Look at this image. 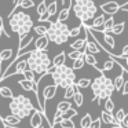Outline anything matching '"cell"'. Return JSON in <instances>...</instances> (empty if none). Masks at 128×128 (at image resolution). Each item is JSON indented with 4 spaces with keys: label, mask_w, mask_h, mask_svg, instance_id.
I'll return each mask as SVG.
<instances>
[{
    "label": "cell",
    "mask_w": 128,
    "mask_h": 128,
    "mask_svg": "<svg viewBox=\"0 0 128 128\" xmlns=\"http://www.w3.org/2000/svg\"><path fill=\"white\" fill-rule=\"evenodd\" d=\"M18 39H20V43H18V52L22 51L24 48L29 47V44L33 42V36H32L30 33H26V34H24V36H20Z\"/></svg>",
    "instance_id": "13"
},
{
    "label": "cell",
    "mask_w": 128,
    "mask_h": 128,
    "mask_svg": "<svg viewBox=\"0 0 128 128\" xmlns=\"http://www.w3.org/2000/svg\"><path fill=\"white\" fill-rule=\"evenodd\" d=\"M56 90H58V87H56L55 84H50V86L44 87V90H43V100H42L44 106H46V102H47L48 99H52V98L55 96Z\"/></svg>",
    "instance_id": "10"
},
{
    "label": "cell",
    "mask_w": 128,
    "mask_h": 128,
    "mask_svg": "<svg viewBox=\"0 0 128 128\" xmlns=\"http://www.w3.org/2000/svg\"><path fill=\"white\" fill-rule=\"evenodd\" d=\"M28 68V65H26V61H20L18 64H15V69L12 73H7L6 76H4V78L7 77H11V76H15V74H22V72ZM3 78V80H4Z\"/></svg>",
    "instance_id": "15"
},
{
    "label": "cell",
    "mask_w": 128,
    "mask_h": 128,
    "mask_svg": "<svg viewBox=\"0 0 128 128\" xmlns=\"http://www.w3.org/2000/svg\"><path fill=\"white\" fill-rule=\"evenodd\" d=\"M100 10H102L105 14H108V15H114V14H117L118 12V10H120V4L117 3V2H103L102 4H100Z\"/></svg>",
    "instance_id": "9"
},
{
    "label": "cell",
    "mask_w": 128,
    "mask_h": 128,
    "mask_svg": "<svg viewBox=\"0 0 128 128\" xmlns=\"http://www.w3.org/2000/svg\"><path fill=\"white\" fill-rule=\"evenodd\" d=\"M72 8L81 22H88L98 11V7L92 0H72Z\"/></svg>",
    "instance_id": "5"
},
{
    "label": "cell",
    "mask_w": 128,
    "mask_h": 128,
    "mask_svg": "<svg viewBox=\"0 0 128 128\" xmlns=\"http://www.w3.org/2000/svg\"><path fill=\"white\" fill-rule=\"evenodd\" d=\"M33 28V30H34V33L37 34V36H42V34H46V32H47V26H44V25H37V26H32Z\"/></svg>",
    "instance_id": "36"
},
{
    "label": "cell",
    "mask_w": 128,
    "mask_h": 128,
    "mask_svg": "<svg viewBox=\"0 0 128 128\" xmlns=\"http://www.w3.org/2000/svg\"><path fill=\"white\" fill-rule=\"evenodd\" d=\"M11 128H15V127H11Z\"/></svg>",
    "instance_id": "50"
},
{
    "label": "cell",
    "mask_w": 128,
    "mask_h": 128,
    "mask_svg": "<svg viewBox=\"0 0 128 128\" xmlns=\"http://www.w3.org/2000/svg\"><path fill=\"white\" fill-rule=\"evenodd\" d=\"M72 99L74 100V103H76V106H77V108L83 106V103H84V96H83V94H81V92L78 91V88H76L74 95H73V98H72Z\"/></svg>",
    "instance_id": "25"
},
{
    "label": "cell",
    "mask_w": 128,
    "mask_h": 128,
    "mask_svg": "<svg viewBox=\"0 0 128 128\" xmlns=\"http://www.w3.org/2000/svg\"><path fill=\"white\" fill-rule=\"evenodd\" d=\"M30 116V127L32 128H43V121L46 120V114L39 109H33Z\"/></svg>",
    "instance_id": "8"
},
{
    "label": "cell",
    "mask_w": 128,
    "mask_h": 128,
    "mask_svg": "<svg viewBox=\"0 0 128 128\" xmlns=\"http://www.w3.org/2000/svg\"><path fill=\"white\" fill-rule=\"evenodd\" d=\"M103 108H105V112H108V113H113L114 112V102L112 100V96L105 99V105H103Z\"/></svg>",
    "instance_id": "30"
},
{
    "label": "cell",
    "mask_w": 128,
    "mask_h": 128,
    "mask_svg": "<svg viewBox=\"0 0 128 128\" xmlns=\"http://www.w3.org/2000/svg\"><path fill=\"white\" fill-rule=\"evenodd\" d=\"M102 34H103V42H105L110 48H114V46H116V40H114L113 34H110L109 32H103Z\"/></svg>",
    "instance_id": "23"
},
{
    "label": "cell",
    "mask_w": 128,
    "mask_h": 128,
    "mask_svg": "<svg viewBox=\"0 0 128 128\" xmlns=\"http://www.w3.org/2000/svg\"><path fill=\"white\" fill-rule=\"evenodd\" d=\"M112 128H122V125L120 124V122H117V124H113V125H112Z\"/></svg>",
    "instance_id": "46"
},
{
    "label": "cell",
    "mask_w": 128,
    "mask_h": 128,
    "mask_svg": "<svg viewBox=\"0 0 128 128\" xmlns=\"http://www.w3.org/2000/svg\"><path fill=\"white\" fill-rule=\"evenodd\" d=\"M92 39H94V37H92ZM84 51H86V52H90V54H99L100 47L98 46V43L95 42V39L92 40V42H90V40L87 39L86 44H84Z\"/></svg>",
    "instance_id": "12"
},
{
    "label": "cell",
    "mask_w": 128,
    "mask_h": 128,
    "mask_svg": "<svg viewBox=\"0 0 128 128\" xmlns=\"http://www.w3.org/2000/svg\"><path fill=\"white\" fill-rule=\"evenodd\" d=\"M81 29H83V25H78V26H76V28H73V29H69V37H76V36H78L80 34V32H81Z\"/></svg>",
    "instance_id": "40"
},
{
    "label": "cell",
    "mask_w": 128,
    "mask_h": 128,
    "mask_svg": "<svg viewBox=\"0 0 128 128\" xmlns=\"http://www.w3.org/2000/svg\"><path fill=\"white\" fill-rule=\"evenodd\" d=\"M121 56H128V46H124V47H122Z\"/></svg>",
    "instance_id": "45"
},
{
    "label": "cell",
    "mask_w": 128,
    "mask_h": 128,
    "mask_svg": "<svg viewBox=\"0 0 128 128\" xmlns=\"http://www.w3.org/2000/svg\"><path fill=\"white\" fill-rule=\"evenodd\" d=\"M81 55H83V51L81 50H72L69 54H66V56L69 59H72V61L73 59H77L78 56H81Z\"/></svg>",
    "instance_id": "38"
},
{
    "label": "cell",
    "mask_w": 128,
    "mask_h": 128,
    "mask_svg": "<svg viewBox=\"0 0 128 128\" xmlns=\"http://www.w3.org/2000/svg\"><path fill=\"white\" fill-rule=\"evenodd\" d=\"M8 108H10L11 114L20 117V118H25V117H29V114L33 112L34 106L28 96L17 95V96L11 98V102H10Z\"/></svg>",
    "instance_id": "6"
},
{
    "label": "cell",
    "mask_w": 128,
    "mask_h": 128,
    "mask_svg": "<svg viewBox=\"0 0 128 128\" xmlns=\"http://www.w3.org/2000/svg\"><path fill=\"white\" fill-rule=\"evenodd\" d=\"M121 94L122 95H127L128 94V80H124V83H122V86H121Z\"/></svg>",
    "instance_id": "43"
},
{
    "label": "cell",
    "mask_w": 128,
    "mask_h": 128,
    "mask_svg": "<svg viewBox=\"0 0 128 128\" xmlns=\"http://www.w3.org/2000/svg\"><path fill=\"white\" fill-rule=\"evenodd\" d=\"M65 61H66V52H65V51H62V52H59L58 55L54 56L52 62H51V68L59 66V65L65 64Z\"/></svg>",
    "instance_id": "17"
},
{
    "label": "cell",
    "mask_w": 128,
    "mask_h": 128,
    "mask_svg": "<svg viewBox=\"0 0 128 128\" xmlns=\"http://www.w3.org/2000/svg\"><path fill=\"white\" fill-rule=\"evenodd\" d=\"M84 51H83V55L81 56H78L77 59H73V66H72V69L73 70H78V69H81V68L84 66Z\"/></svg>",
    "instance_id": "28"
},
{
    "label": "cell",
    "mask_w": 128,
    "mask_h": 128,
    "mask_svg": "<svg viewBox=\"0 0 128 128\" xmlns=\"http://www.w3.org/2000/svg\"><path fill=\"white\" fill-rule=\"evenodd\" d=\"M0 120H2V122H3L4 125H7V127H17V125H20L21 121H22V118L14 116V114H8V116H6V117L0 116Z\"/></svg>",
    "instance_id": "11"
},
{
    "label": "cell",
    "mask_w": 128,
    "mask_h": 128,
    "mask_svg": "<svg viewBox=\"0 0 128 128\" xmlns=\"http://www.w3.org/2000/svg\"><path fill=\"white\" fill-rule=\"evenodd\" d=\"M84 62L91 65V66H94V68H98V61L95 59L94 54H90V52H86V51H84Z\"/></svg>",
    "instance_id": "20"
},
{
    "label": "cell",
    "mask_w": 128,
    "mask_h": 128,
    "mask_svg": "<svg viewBox=\"0 0 128 128\" xmlns=\"http://www.w3.org/2000/svg\"><path fill=\"white\" fill-rule=\"evenodd\" d=\"M100 2H102V3H103V2H106V0H100Z\"/></svg>",
    "instance_id": "49"
},
{
    "label": "cell",
    "mask_w": 128,
    "mask_h": 128,
    "mask_svg": "<svg viewBox=\"0 0 128 128\" xmlns=\"http://www.w3.org/2000/svg\"><path fill=\"white\" fill-rule=\"evenodd\" d=\"M28 59L26 65H28V69H30L33 73L37 74H44V73H50L51 69V59L47 54V50H30L28 52Z\"/></svg>",
    "instance_id": "1"
},
{
    "label": "cell",
    "mask_w": 128,
    "mask_h": 128,
    "mask_svg": "<svg viewBox=\"0 0 128 128\" xmlns=\"http://www.w3.org/2000/svg\"><path fill=\"white\" fill-rule=\"evenodd\" d=\"M124 28H125V22H118V24H114L109 32L112 34H121L124 32Z\"/></svg>",
    "instance_id": "22"
},
{
    "label": "cell",
    "mask_w": 128,
    "mask_h": 128,
    "mask_svg": "<svg viewBox=\"0 0 128 128\" xmlns=\"http://www.w3.org/2000/svg\"><path fill=\"white\" fill-rule=\"evenodd\" d=\"M100 127H102V121H100V118H95V120H91L88 128H100Z\"/></svg>",
    "instance_id": "42"
},
{
    "label": "cell",
    "mask_w": 128,
    "mask_h": 128,
    "mask_svg": "<svg viewBox=\"0 0 128 128\" xmlns=\"http://www.w3.org/2000/svg\"><path fill=\"white\" fill-rule=\"evenodd\" d=\"M56 10H58V3L54 0V2H51L50 4H47V10H46V12H47V14L50 15V18H51L52 15L56 14Z\"/></svg>",
    "instance_id": "27"
},
{
    "label": "cell",
    "mask_w": 128,
    "mask_h": 128,
    "mask_svg": "<svg viewBox=\"0 0 128 128\" xmlns=\"http://www.w3.org/2000/svg\"><path fill=\"white\" fill-rule=\"evenodd\" d=\"M32 26H33V20L26 12L17 10L10 15V28L14 33H18V36L30 33Z\"/></svg>",
    "instance_id": "4"
},
{
    "label": "cell",
    "mask_w": 128,
    "mask_h": 128,
    "mask_svg": "<svg viewBox=\"0 0 128 128\" xmlns=\"http://www.w3.org/2000/svg\"><path fill=\"white\" fill-rule=\"evenodd\" d=\"M70 2V6H68V7H64V8L59 11V14H58V18H56V21H61V22H65V21L69 18V14H70V10H72V0H69Z\"/></svg>",
    "instance_id": "16"
},
{
    "label": "cell",
    "mask_w": 128,
    "mask_h": 128,
    "mask_svg": "<svg viewBox=\"0 0 128 128\" xmlns=\"http://www.w3.org/2000/svg\"><path fill=\"white\" fill-rule=\"evenodd\" d=\"M118 11H124V12H127V11H128V3L120 4V10H118Z\"/></svg>",
    "instance_id": "44"
},
{
    "label": "cell",
    "mask_w": 128,
    "mask_h": 128,
    "mask_svg": "<svg viewBox=\"0 0 128 128\" xmlns=\"http://www.w3.org/2000/svg\"><path fill=\"white\" fill-rule=\"evenodd\" d=\"M91 120H92V118H91V114H90V113H86L83 117H81V120H80V127H81V128H88Z\"/></svg>",
    "instance_id": "29"
},
{
    "label": "cell",
    "mask_w": 128,
    "mask_h": 128,
    "mask_svg": "<svg viewBox=\"0 0 128 128\" xmlns=\"http://www.w3.org/2000/svg\"><path fill=\"white\" fill-rule=\"evenodd\" d=\"M0 95L3 98H8V99H11V98L14 96L11 88H8V87H0Z\"/></svg>",
    "instance_id": "33"
},
{
    "label": "cell",
    "mask_w": 128,
    "mask_h": 128,
    "mask_svg": "<svg viewBox=\"0 0 128 128\" xmlns=\"http://www.w3.org/2000/svg\"><path fill=\"white\" fill-rule=\"evenodd\" d=\"M2 33H3V28L0 26V36H2Z\"/></svg>",
    "instance_id": "47"
},
{
    "label": "cell",
    "mask_w": 128,
    "mask_h": 128,
    "mask_svg": "<svg viewBox=\"0 0 128 128\" xmlns=\"http://www.w3.org/2000/svg\"><path fill=\"white\" fill-rule=\"evenodd\" d=\"M90 87H91L92 94H94L92 100L96 99L98 105H99L102 100H105L106 98H110L112 94L114 92L113 81H112V78L106 77L105 72H102L98 77H95L94 80H91Z\"/></svg>",
    "instance_id": "2"
},
{
    "label": "cell",
    "mask_w": 128,
    "mask_h": 128,
    "mask_svg": "<svg viewBox=\"0 0 128 128\" xmlns=\"http://www.w3.org/2000/svg\"><path fill=\"white\" fill-rule=\"evenodd\" d=\"M76 88H77V87L74 86V83H73V84H70V86H68L66 88H65V94H64V98H65V99H66V100L72 99V98H73V95H74Z\"/></svg>",
    "instance_id": "24"
},
{
    "label": "cell",
    "mask_w": 128,
    "mask_h": 128,
    "mask_svg": "<svg viewBox=\"0 0 128 128\" xmlns=\"http://www.w3.org/2000/svg\"><path fill=\"white\" fill-rule=\"evenodd\" d=\"M46 10H47V2H46V0H42V2L37 4V7H36L37 15H39V17H42V15L46 12Z\"/></svg>",
    "instance_id": "32"
},
{
    "label": "cell",
    "mask_w": 128,
    "mask_h": 128,
    "mask_svg": "<svg viewBox=\"0 0 128 128\" xmlns=\"http://www.w3.org/2000/svg\"><path fill=\"white\" fill-rule=\"evenodd\" d=\"M100 121L105 122V124H117V121L114 120V116L113 113H108V112L103 110L102 113H100Z\"/></svg>",
    "instance_id": "18"
},
{
    "label": "cell",
    "mask_w": 128,
    "mask_h": 128,
    "mask_svg": "<svg viewBox=\"0 0 128 128\" xmlns=\"http://www.w3.org/2000/svg\"><path fill=\"white\" fill-rule=\"evenodd\" d=\"M103 21H105V15H98V17L94 18V22H92L91 26H88L87 24H86V26L88 29H98V28H100V26L103 25Z\"/></svg>",
    "instance_id": "21"
},
{
    "label": "cell",
    "mask_w": 128,
    "mask_h": 128,
    "mask_svg": "<svg viewBox=\"0 0 128 128\" xmlns=\"http://www.w3.org/2000/svg\"><path fill=\"white\" fill-rule=\"evenodd\" d=\"M46 36H47V39L50 40V42L61 46V44H64V43H66L68 39H69V26L65 22H61V21L51 22L50 25L47 26Z\"/></svg>",
    "instance_id": "7"
},
{
    "label": "cell",
    "mask_w": 128,
    "mask_h": 128,
    "mask_svg": "<svg viewBox=\"0 0 128 128\" xmlns=\"http://www.w3.org/2000/svg\"><path fill=\"white\" fill-rule=\"evenodd\" d=\"M125 114L127 113H125L124 109H118V110L116 112V114H114V120H116L117 122H121V120L125 117Z\"/></svg>",
    "instance_id": "41"
},
{
    "label": "cell",
    "mask_w": 128,
    "mask_h": 128,
    "mask_svg": "<svg viewBox=\"0 0 128 128\" xmlns=\"http://www.w3.org/2000/svg\"><path fill=\"white\" fill-rule=\"evenodd\" d=\"M50 74L52 77V81L56 87L61 88H66L68 86L73 84L76 81V73L70 66H66L65 64L59 65V66L51 68Z\"/></svg>",
    "instance_id": "3"
},
{
    "label": "cell",
    "mask_w": 128,
    "mask_h": 128,
    "mask_svg": "<svg viewBox=\"0 0 128 128\" xmlns=\"http://www.w3.org/2000/svg\"><path fill=\"white\" fill-rule=\"evenodd\" d=\"M33 43H34V48H36V50H47L50 40L47 39L46 34H42V36L36 37V40H34Z\"/></svg>",
    "instance_id": "14"
},
{
    "label": "cell",
    "mask_w": 128,
    "mask_h": 128,
    "mask_svg": "<svg viewBox=\"0 0 128 128\" xmlns=\"http://www.w3.org/2000/svg\"><path fill=\"white\" fill-rule=\"evenodd\" d=\"M77 116V110H74V109H68V110H65V112H62V118H73V117H76Z\"/></svg>",
    "instance_id": "35"
},
{
    "label": "cell",
    "mask_w": 128,
    "mask_h": 128,
    "mask_svg": "<svg viewBox=\"0 0 128 128\" xmlns=\"http://www.w3.org/2000/svg\"><path fill=\"white\" fill-rule=\"evenodd\" d=\"M90 84H91V80L90 78H80V80L74 81V86L77 88H88Z\"/></svg>",
    "instance_id": "31"
},
{
    "label": "cell",
    "mask_w": 128,
    "mask_h": 128,
    "mask_svg": "<svg viewBox=\"0 0 128 128\" xmlns=\"http://www.w3.org/2000/svg\"><path fill=\"white\" fill-rule=\"evenodd\" d=\"M58 125L61 128H76V125H74V122H73L72 118H62L61 117Z\"/></svg>",
    "instance_id": "26"
},
{
    "label": "cell",
    "mask_w": 128,
    "mask_h": 128,
    "mask_svg": "<svg viewBox=\"0 0 128 128\" xmlns=\"http://www.w3.org/2000/svg\"><path fill=\"white\" fill-rule=\"evenodd\" d=\"M72 108V103L69 102V100H61V102L58 103V106H56V110H59V112H65V110H68V109H70Z\"/></svg>",
    "instance_id": "34"
},
{
    "label": "cell",
    "mask_w": 128,
    "mask_h": 128,
    "mask_svg": "<svg viewBox=\"0 0 128 128\" xmlns=\"http://www.w3.org/2000/svg\"><path fill=\"white\" fill-rule=\"evenodd\" d=\"M125 74L127 73L125 72H122L121 74H118V76H116V78L114 80H112L113 81V87H114V91H120L121 90V86H122V83H124V80H125Z\"/></svg>",
    "instance_id": "19"
},
{
    "label": "cell",
    "mask_w": 128,
    "mask_h": 128,
    "mask_svg": "<svg viewBox=\"0 0 128 128\" xmlns=\"http://www.w3.org/2000/svg\"><path fill=\"white\" fill-rule=\"evenodd\" d=\"M22 74H24V78H26V80H29V81H36V78H34V73L32 72L30 69H28V68H26L25 70H24L22 72Z\"/></svg>",
    "instance_id": "37"
},
{
    "label": "cell",
    "mask_w": 128,
    "mask_h": 128,
    "mask_svg": "<svg viewBox=\"0 0 128 128\" xmlns=\"http://www.w3.org/2000/svg\"><path fill=\"white\" fill-rule=\"evenodd\" d=\"M4 128H11V127H7V125H4Z\"/></svg>",
    "instance_id": "48"
},
{
    "label": "cell",
    "mask_w": 128,
    "mask_h": 128,
    "mask_svg": "<svg viewBox=\"0 0 128 128\" xmlns=\"http://www.w3.org/2000/svg\"><path fill=\"white\" fill-rule=\"evenodd\" d=\"M114 64H116V62H114L113 59H108V61H105L102 70H103V72H110V70L114 68Z\"/></svg>",
    "instance_id": "39"
}]
</instances>
